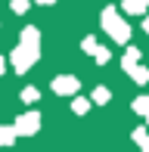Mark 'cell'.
Wrapping results in <instances>:
<instances>
[{
    "label": "cell",
    "instance_id": "cell-1",
    "mask_svg": "<svg viewBox=\"0 0 149 152\" xmlns=\"http://www.w3.org/2000/svg\"><path fill=\"white\" fill-rule=\"evenodd\" d=\"M37 56H40V34H37L34 25H31V28H25V31H22V37H19V47L9 53L12 72H16V75H25V72H28V68L37 62Z\"/></svg>",
    "mask_w": 149,
    "mask_h": 152
},
{
    "label": "cell",
    "instance_id": "cell-2",
    "mask_svg": "<svg viewBox=\"0 0 149 152\" xmlns=\"http://www.w3.org/2000/svg\"><path fill=\"white\" fill-rule=\"evenodd\" d=\"M99 22H103V28L109 31V37L115 40V44H127V40H131V28H127V22L118 16V10H115V6H106Z\"/></svg>",
    "mask_w": 149,
    "mask_h": 152
},
{
    "label": "cell",
    "instance_id": "cell-3",
    "mask_svg": "<svg viewBox=\"0 0 149 152\" xmlns=\"http://www.w3.org/2000/svg\"><path fill=\"white\" fill-rule=\"evenodd\" d=\"M12 127H16L19 137H34L37 130H40V115H37V112H22Z\"/></svg>",
    "mask_w": 149,
    "mask_h": 152
},
{
    "label": "cell",
    "instance_id": "cell-4",
    "mask_svg": "<svg viewBox=\"0 0 149 152\" xmlns=\"http://www.w3.org/2000/svg\"><path fill=\"white\" fill-rule=\"evenodd\" d=\"M53 93H59V96H74L78 93V87H81V81L74 78V75H59V78H53Z\"/></svg>",
    "mask_w": 149,
    "mask_h": 152
},
{
    "label": "cell",
    "instance_id": "cell-5",
    "mask_svg": "<svg viewBox=\"0 0 149 152\" xmlns=\"http://www.w3.org/2000/svg\"><path fill=\"white\" fill-rule=\"evenodd\" d=\"M127 75L134 78V84H149V68H143L140 62H137V65H131V68H127Z\"/></svg>",
    "mask_w": 149,
    "mask_h": 152
},
{
    "label": "cell",
    "instance_id": "cell-6",
    "mask_svg": "<svg viewBox=\"0 0 149 152\" xmlns=\"http://www.w3.org/2000/svg\"><path fill=\"white\" fill-rule=\"evenodd\" d=\"M16 127H12V124H0V146H12V143H16Z\"/></svg>",
    "mask_w": 149,
    "mask_h": 152
},
{
    "label": "cell",
    "instance_id": "cell-7",
    "mask_svg": "<svg viewBox=\"0 0 149 152\" xmlns=\"http://www.w3.org/2000/svg\"><path fill=\"white\" fill-rule=\"evenodd\" d=\"M149 6V0H124V12H131V16H143Z\"/></svg>",
    "mask_w": 149,
    "mask_h": 152
},
{
    "label": "cell",
    "instance_id": "cell-8",
    "mask_svg": "<svg viewBox=\"0 0 149 152\" xmlns=\"http://www.w3.org/2000/svg\"><path fill=\"white\" fill-rule=\"evenodd\" d=\"M109 99H112V90H109V87H96V90L90 93V102H96V106H106Z\"/></svg>",
    "mask_w": 149,
    "mask_h": 152
},
{
    "label": "cell",
    "instance_id": "cell-9",
    "mask_svg": "<svg viewBox=\"0 0 149 152\" xmlns=\"http://www.w3.org/2000/svg\"><path fill=\"white\" fill-rule=\"evenodd\" d=\"M140 56H143V53H140L137 47H127L124 59H121V65H124V72H127V68H131V65H137V62H140Z\"/></svg>",
    "mask_w": 149,
    "mask_h": 152
},
{
    "label": "cell",
    "instance_id": "cell-10",
    "mask_svg": "<svg viewBox=\"0 0 149 152\" xmlns=\"http://www.w3.org/2000/svg\"><path fill=\"white\" fill-rule=\"evenodd\" d=\"M90 106H93V102L84 99V96H74V102H72V109H74L78 115H87V112H90Z\"/></svg>",
    "mask_w": 149,
    "mask_h": 152
},
{
    "label": "cell",
    "instance_id": "cell-11",
    "mask_svg": "<svg viewBox=\"0 0 149 152\" xmlns=\"http://www.w3.org/2000/svg\"><path fill=\"white\" fill-rule=\"evenodd\" d=\"M19 96H22V102H37V99H40L37 87H22V93H19Z\"/></svg>",
    "mask_w": 149,
    "mask_h": 152
},
{
    "label": "cell",
    "instance_id": "cell-12",
    "mask_svg": "<svg viewBox=\"0 0 149 152\" xmlns=\"http://www.w3.org/2000/svg\"><path fill=\"white\" fill-rule=\"evenodd\" d=\"M93 59H96V62H99V65H106V62H109V59H112V53H109V50H106V47H96V50H93Z\"/></svg>",
    "mask_w": 149,
    "mask_h": 152
},
{
    "label": "cell",
    "instance_id": "cell-13",
    "mask_svg": "<svg viewBox=\"0 0 149 152\" xmlns=\"http://www.w3.org/2000/svg\"><path fill=\"white\" fill-rule=\"evenodd\" d=\"M96 37H93V34H90V37H84V40H81V50H84V53H90V56H93V50H96Z\"/></svg>",
    "mask_w": 149,
    "mask_h": 152
},
{
    "label": "cell",
    "instance_id": "cell-14",
    "mask_svg": "<svg viewBox=\"0 0 149 152\" xmlns=\"http://www.w3.org/2000/svg\"><path fill=\"white\" fill-rule=\"evenodd\" d=\"M28 10H31V0H12V12L22 16V12H28Z\"/></svg>",
    "mask_w": 149,
    "mask_h": 152
},
{
    "label": "cell",
    "instance_id": "cell-15",
    "mask_svg": "<svg viewBox=\"0 0 149 152\" xmlns=\"http://www.w3.org/2000/svg\"><path fill=\"white\" fill-rule=\"evenodd\" d=\"M146 106H149V96H137V99H134V112H137V115H143Z\"/></svg>",
    "mask_w": 149,
    "mask_h": 152
},
{
    "label": "cell",
    "instance_id": "cell-16",
    "mask_svg": "<svg viewBox=\"0 0 149 152\" xmlns=\"http://www.w3.org/2000/svg\"><path fill=\"white\" fill-rule=\"evenodd\" d=\"M146 137H149V134H146V127H137V130H134V143H137V146L146 140Z\"/></svg>",
    "mask_w": 149,
    "mask_h": 152
},
{
    "label": "cell",
    "instance_id": "cell-17",
    "mask_svg": "<svg viewBox=\"0 0 149 152\" xmlns=\"http://www.w3.org/2000/svg\"><path fill=\"white\" fill-rule=\"evenodd\" d=\"M140 152H149V137H146L143 143H140Z\"/></svg>",
    "mask_w": 149,
    "mask_h": 152
},
{
    "label": "cell",
    "instance_id": "cell-18",
    "mask_svg": "<svg viewBox=\"0 0 149 152\" xmlns=\"http://www.w3.org/2000/svg\"><path fill=\"white\" fill-rule=\"evenodd\" d=\"M3 72H6V59L0 56V75H3Z\"/></svg>",
    "mask_w": 149,
    "mask_h": 152
},
{
    "label": "cell",
    "instance_id": "cell-19",
    "mask_svg": "<svg viewBox=\"0 0 149 152\" xmlns=\"http://www.w3.org/2000/svg\"><path fill=\"white\" fill-rule=\"evenodd\" d=\"M143 31H146V34H149V16H146V19H143Z\"/></svg>",
    "mask_w": 149,
    "mask_h": 152
},
{
    "label": "cell",
    "instance_id": "cell-20",
    "mask_svg": "<svg viewBox=\"0 0 149 152\" xmlns=\"http://www.w3.org/2000/svg\"><path fill=\"white\" fill-rule=\"evenodd\" d=\"M34 3H56V0H34Z\"/></svg>",
    "mask_w": 149,
    "mask_h": 152
},
{
    "label": "cell",
    "instance_id": "cell-21",
    "mask_svg": "<svg viewBox=\"0 0 149 152\" xmlns=\"http://www.w3.org/2000/svg\"><path fill=\"white\" fill-rule=\"evenodd\" d=\"M143 118H146V121H149V106H146V112H143Z\"/></svg>",
    "mask_w": 149,
    "mask_h": 152
}]
</instances>
